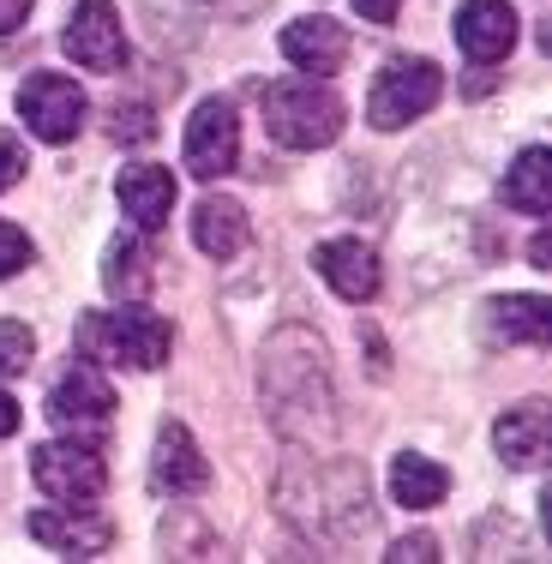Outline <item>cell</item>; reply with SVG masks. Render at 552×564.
<instances>
[{
	"mask_svg": "<svg viewBox=\"0 0 552 564\" xmlns=\"http://www.w3.org/2000/svg\"><path fill=\"white\" fill-rule=\"evenodd\" d=\"M343 120L348 109L325 78H277V85H264V132L282 151H325V144H336Z\"/></svg>",
	"mask_w": 552,
	"mask_h": 564,
	"instance_id": "1",
	"label": "cell"
},
{
	"mask_svg": "<svg viewBox=\"0 0 552 564\" xmlns=\"http://www.w3.org/2000/svg\"><path fill=\"white\" fill-rule=\"evenodd\" d=\"M169 318L144 313V306H120V313H85L78 325V355L85 360H109V367L132 372H156L169 360Z\"/></svg>",
	"mask_w": 552,
	"mask_h": 564,
	"instance_id": "2",
	"label": "cell"
},
{
	"mask_svg": "<svg viewBox=\"0 0 552 564\" xmlns=\"http://www.w3.org/2000/svg\"><path fill=\"white\" fill-rule=\"evenodd\" d=\"M43 409H48V421H55V433L78 438V445H102L109 426H115V391L90 360H73V367L61 372Z\"/></svg>",
	"mask_w": 552,
	"mask_h": 564,
	"instance_id": "3",
	"label": "cell"
},
{
	"mask_svg": "<svg viewBox=\"0 0 552 564\" xmlns=\"http://www.w3.org/2000/svg\"><path fill=\"white\" fill-rule=\"evenodd\" d=\"M444 97V73L433 61H390L379 78H372V97H367V120L379 132H397L409 127V120H421L433 102Z\"/></svg>",
	"mask_w": 552,
	"mask_h": 564,
	"instance_id": "4",
	"label": "cell"
},
{
	"mask_svg": "<svg viewBox=\"0 0 552 564\" xmlns=\"http://www.w3.org/2000/svg\"><path fill=\"white\" fill-rule=\"evenodd\" d=\"M19 115L43 144H73L78 127H85V115H90V102L66 73H31L19 85Z\"/></svg>",
	"mask_w": 552,
	"mask_h": 564,
	"instance_id": "5",
	"label": "cell"
},
{
	"mask_svg": "<svg viewBox=\"0 0 552 564\" xmlns=\"http://www.w3.org/2000/svg\"><path fill=\"white\" fill-rule=\"evenodd\" d=\"M31 475L48 499L61 505H90L109 487V463L97 456V445H78V438H61V445H36Z\"/></svg>",
	"mask_w": 552,
	"mask_h": 564,
	"instance_id": "6",
	"label": "cell"
},
{
	"mask_svg": "<svg viewBox=\"0 0 552 564\" xmlns=\"http://www.w3.org/2000/svg\"><path fill=\"white\" fill-rule=\"evenodd\" d=\"M240 163V120H235V102L223 97H205L186 120V174L198 181H223L235 174Z\"/></svg>",
	"mask_w": 552,
	"mask_h": 564,
	"instance_id": "7",
	"label": "cell"
},
{
	"mask_svg": "<svg viewBox=\"0 0 552 564\" xmlns=\"http://www.w3.org/2000/svg\"><path fill=\"white\" fill-rule=\"evenodd\" d=\"M61 48L73 55V66H85V73H120V66H127V31H120L115 0H78Z\"/></svg>",
	"mask_w": 552,
	"mask_h": 564,
	"instance_id": "8",
	"label": "cell"
},
{
	"mask_svg": "<svg viewBox=\"0 0 552 564\" xmlns=\"http://www.w3.org/2000/svg\"><path fill=\"white\" fill-rule=\"evenodd\" d=\"M31 541L48 546V553H66V558H97V553H109L115 522L102 517V510H90V505H61L55 499L48 510L31 517Z\"/></svg>",
	"mask_w": 552,
	"mask_h": 564,
	"instance_id": "9",
	"label": "cell"
},
{
	"mask_svg": "<svg viewBox=\"0 0 552 564\" xmlns=\"http://www.w3.org/2000/svg\"><path fill=\"white\" fill-rule=\"evenodd\" d=\"M456 48L480 66L505 61L517 48V12L505 0H463L456 7Z\"/></svg>",
	"mask_w": 552,
	"mask_h": 564,
	"instance_id": "10",
	"label": "cell"
},
{
	"mask_svg": "<svg viewBox=\"0 0 552 564\" xmlns=\"http://www.w3.org/2000/svg\"><path fill=\"white\" fill-rule=\"evenodd\" d=\"M205 480H210V463H205V451H198V438L186 433L181 421H169L163 433H156L151 487L169 492V499H186V492H205Z\"/></svg>",
	"mask_w": 552,
	"mask_h": 564,
	"instance_id": "11",
	"label": "cell"
},
{
	"mask_svg": "<svg viewBox=\"0 0 552 564\" xmlns=\"http://www.w3.org/2000/svg\"><path fill=\"white\" fill-rule=\"evenodd\" d=\"M115 198H120V210L132 217L139 235H156L174 210V174L156 169V163H132V169L115 174Z\"/></svg>",
	"mask_w": 552,
	"mask_h": 564,
	"instance_id": "12",
	"label": "cell"
},
{
	"mask_svg": "<svg viewBox=\"0 0 552 564\" xmlns=\"http://www.w3.org/2000/svg\"><path fill=\"white\" fill-rule=\"evenodd\" d=\"M313 271L331 282L343 301H372L379 294V282H385V271H379V252L372 247H360V240H325V247L313 252Z\"/></svg>",
	"mask_w": 552,
	"mask_h": 564,
	"instance_id": "13",
	"label": "cell"
},
{
	"mask_svg": "<svg viewBox=\"0 0 552 564\" xmlns=\"http://www.w3.org/2000/svg\"><path fill=\"white\" fill-rule=\"evenodd\" d=\"M282 55L301 66V73L331 78L336 66L348 61V24L325 19V12H313V19H294L289 31H282Z\"/></svg>",
	"mask_w": 552,
	"mask_h": 564,
	"instance_id": "14",
	"label": "cell"
},
{
	"mask_svg": "<svg viewBox=\"0 0 552 564\" xmlns=\"http://www.w3.org/2000/svg\"><path fill=\"white\" fill-rule=\"evenodd\" d=\"M493 445L510 468H541L546 463V445H552V414L546 402H517V409L498 414L493 426Z\"/></svg>",
	"mask_w": 552,
	"mask_h": 564,
	"instance_id": "15",
	"label": "cell"
},
{
	"mask_svg": "<svg viewBox=\"0 0 552 564\" xmlns=\"http://www.w3.org/2000/svg\"><path fill=\"white\" fill-rule=\"evenodd\" d=\"M247 235H252V223H247V210H240L235 198H223V193L198 198V210H193V247L205 252V259H235V252L247 247Z\"/></svg>",
	"mask_w": 552,
	"mask_h": 564,
	"instance_id": "16",
	"label": "cell"
},
{
	"mask_svg": "<svg viewBox=\"0 0 552 564\" xmlns=\"http://www.w3.org/2000/svg\"><path fill=\"white\" fill-rule=\"evenodd\" d=\"M487 330L505 343H529V348H546L552 337V306L541 294H505V301L487 306Z\"/></svg>",
	"mask_w": 552,
	"mask_h": 564,
	"instance_id": "17",
	"label": "cell"
},
{
	"mask_svg": "<svg viewBox=\"0 0 552 564\" xmlns=\"http://www.w3.org/2000/svg\"><path fill=\"white\" fill-rule=\"evenodd\" d=\"M505 205L522 210V217H546L552 210V151L529 144V151L505 169Z\"/></svg>",
	"mask_w": 552,
	"mask_h": 564,
	"instance_id": "18",
	"label": "cell"
},
{
	"mask_svg": "<svg viewBox=\"0 0 552 564\" xmlns=\"http://www.w3.org/2000/svg\"><path fill=\"white\" fill-rule=\"evenodd\" d=\"M444 492H451V475H444L433 456L402 451L397 463H390V499L402 510H433V505H444Z\"/></svg>",
	"mask_w": 552,
	"mask_h": 564,
	"instance_id": "19",
	"label": "cell"
},
{
	"mask_svg": "<svg viewBox=\"0 0 552 564\" xmlns=\"http://www.w3.org/2000/svg\"><path fill=\"white\" fill-rule=\"evenodd\" d=\"M151 282H156V271H151L144 240L139 235L109 240V252H102V289L120 294V301H144V294H151Z\"/></svg>",
	"mask_w": 552,
	"mask_h": 564,
	"instance_id": "20",
	"label": "cell"
},
{
	"mask_svg": "<svg viewBox=\"0 0 552 564\" xmlns=\"http://www.w3.org/2000/svg\"><path fill=\"white\" fill-rule=\"evenodd\" d=\"M36 355V337L31 325H19V318H0V379H12V372H24Z\"/></svg>",
	"mask_w": 552,
	"mask_h": 564,
	"instance_id": "21",
	"label": "cell"
},
{
	"mask_svg": "<svg viewBox=\"0 0 552 564\" xmlns=\"http://www.w3.org/2000/svg\"><path fill=\"white\" fill-rule=\"evenodd\" d=\"M31 259H36L31 235H24V228H12V223H0V282H7V276H19Z\"/></svg>",
	"mask_w": 552,
	"mask_h": 564,
	"instance_id": "22",
	"label": "cell"
},
{
	"mask_svg": "<svg viewBox=\"0 0 552 564\" xmlns=\"http://www.w3.org/2000/svg\"><path fill=\"white\" fill-rule=\"evenodd\" d=\"M115 144H144L156 132V120H151V109H144V102H127V109H120L115 102Z\"/></svg>",
	"mask_w": 552,
	"mask_h": 564,
	"instance_id": "23",
	"label": "cell"
},
{
	"mask_svg": "<svg viewBox=\"0 0 552 564\" xmlns=\"http://www.w3.org/2000/svg\"><path fill=\"white\" fill-rule=\"evenodd\" d=\"M24 144H19V132H0V193H12V186L24 181Z\"/></svg>",
	"mask_w": 552,
	"mask_h": 564,
	"instance_id": "24",
	"label": "cell"
},
{
	"mask_svg": "<svg viewBox=\"0 0 552 564\" xmlns=\"http://www.w3.org/2000/svg\"><path fill=\"white\" fill-rule=\"evenodd\" d=\"M385 558H397V564H433L439 558V541H433V534H409V541H397V546H390V553Z\"/></svg>",
	"mask_w": 552,
	"mask_h": 564,
	"instance_id": "25",
	"label": "cell"
},
{
	"mask_svg": "<svg viewBox=\"0 0 552 564\" xmlns=\"http://www.w3.org/2000/svg\"><path fill=\"white\" fill-rule=\"evenodd\" d=\"M355 12H360L367 24H397L402 0H355Z\"/></svg>",
	"mask_w": 552,
	"mask_h": 564,
	"instance_id": "26",
	"label": "cell"
},
{
	"mask_svg": "<svg viewBox=\"0 0 552 564\" xmlns=\"http://www.w3.org/2000/svg\"><path fill=\"white\" fill-rule=\"evenodd\" d=\"M24 19H31V0H0V36L19 31Z\"/></svg>",
	"mask_w": 552,
	"mask_h": 564,
	"instance_id": "27",
	"label": "cell"
},
{
	"mask_svg": "<svg viewBox=\"0 0 552 564\" xmlns=\"http://www.w3.org/2000/svg\"><path fill=\"white\" fill-rule=\"evenodd\" d=\"M19 421H24V414H19V402H12L7 391H0V438H12V433H19Z\"/></svg>",
	"mask_w": 552,
	"mask_h": 564,
	"instance_id": "28",
	"label": "cell"
},
{
	"mask_svg": "<svg viewBox=\"0 0 552 564\" xmlns=\"http://www.w3.org/2000/svg\"><path fill=\"white\" fill-rule=\"evenodd\" d=\"M529 259H534V271H552V240H546V228L529 240Z\"/></svg>",
	"mask_w": 552,
	"mask_h": 564,
	"instance_id": "29",
	"label": "cell"
}]
</instances>
